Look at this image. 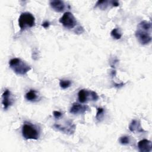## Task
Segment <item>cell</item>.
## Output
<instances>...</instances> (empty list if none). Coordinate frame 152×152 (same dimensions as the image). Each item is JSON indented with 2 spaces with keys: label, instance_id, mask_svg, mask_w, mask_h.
Here are the masks:
<instances>
[{
  "label": "cell",
  "instance_id": "obj_4",
  "mask_svg": "<svg viewBox=\"0 0 152 152\" xmlns=\"http://www.w3.org/2000/svg\"><path fill=\"white\" fill-rule=\"evenodd\" d=\"M34 24L35 18L31 13L26 12L21 14L18 18V25L21 30L32 27Z\"/></svg>",
  "mask_w": 152,
  "mask_h": 152
},
{
  "label": "cell",
  "instance_id": "obj_17",
  "mask_svg": "<svg viewBox=\"0 0 152 152\" xmlns=\"http://www.w3.org/2000/svg\"><path fill=\"white\" fill-rule=\"evenodd\" d=\"M119 142L122 145H126L129 142V137L128 136L121 137L119 139Z\"/></svg>",
  "mask_w": 152,
  "mask_h": 152
},
{
  "label": "cell",
  "instance_id": "obj_5",
  "mask_svg": "<svg viewBox=\"0 0 152 152\" xmlns=\"http://www.w3.org/2000/svg\"><path fill=\"white\" fill-rule=\"evenodd\" d=\"M59 22L66 28H72L77 24V20L74 15L70 12H66L59 19Z\"/></svg>",
  "mask_w": 152,
  "mask_h": 152
},
{
  "label": "cell",
  "instance_id": "obj_10",
  "mask_svg": "<svg viewBox=\"0 0 152 152\" xmlns=\"http://www.w3.org/2000/svg\"><path fill=\"white\" fill-rule=\"evenodd\" d=\"M129 129L131 132H144V130L141 128V125L139 122H138L136 120H132V122H131L129 126Z\"/></svg>",
  "mask_w": 152,
  "mask_h": 152
},
{
  "label": "cell",
  "instance_id": "obj_2",
  "mask_svg": "<svg viewBox=\"0 0 152 152\" xmlns=\"http://www.w3.org/2000/svg\"><path fill=\"white\" fill-rule=\"evenodd\" d=\"M11 69L18 75H24L31 69V67L20 58L11 59L9 62Z\"/></svg>",
  "mask_w": 152,
  "mask_h": 152
},
{
  "label": "cell",
  "instance_id": "obj_1",
  "mask_svg": "<svg viewBox=\"0 0 152 152\" xmlns=\"http://www.w3.org/2000/svg\"><path fill=\"white\" fill-rule=\"evenodd\" d=\"M151 23L145 20L141 21L137 26L135 36L141 45H147L151 42Z\"/></svg>",
  "mask_w": 152,
  "mask_h": 152
},
{
  "label": "cell",
  "instance_id": "obj_19",
  "mask_svg": "<svg viewBox=\"0 0 152 152\" xmlns=\"http://www.w3.org/2000/svg\"><path fill=\"white\" fill-rule=\"evenodd\" d=\"M53 114L54 117H55L56 119H58V118H59L60 117H61V116H62V113H61V112H59V111H53Z\"/></svg>",
  "mask_w": 152,
  "mask_h": 152
},
{
  "label": "cell",
  "instance_id": "obj_16",
  "mask_svg": "<svg viewBox=\"0 0 152 152\" xmlns=\"http://www.w3.org/2000/svg\"><path fill=\"white\" fill-rule=\"evenodd\" d=\"M103 113H104L103 109L102 107H98L97 113L96 115V119H97L98 121H100L101 119H102L103 117V115H104Z\"/></svg>",
  "mask_w": 152,
  "mask_h": 152
},
{
  "label": "cell",
  "instance_id": "obj_20",
  "mask_svg": "<svg viewBox=\"0 0 152 152\" xmlns=\"http://www.w3.org/2000/svg\"><path fill=\"white\" fill-rule=\"evenodd\" d=\"M49 25H50V24H49V22H48V21H45L44 23H42V26L44 27V28H48V27H49Z\"/></svg>",
  "mask_w": 152,
  "mask_h": 152
},
{
  "label": "cell",
  "instance_id": "obj_13",
  "mask_svg": "<svg viewBox=\"0 0 152 152\" xmlns=\"http://www.w3.org/2000/svg\"><path fill=\"white\" fill-rule=\"evenodd\" d=\"M26 99L28 101H34L37 99V94L35 90H30L26 94Z\"/></svg>",
  "mask_w": 152,
  "mask_h": 152
},
{
  "label": "cell",
  "instance_id": "obj_9",
  "mask_svg": "<svg viewBox=\"0 0 152 152\" xmlns=\"http://www.w3.org/2000/svg\"><path fill=\"white\" fill-rule=\"evenodd\" d=\"M49 4L52 8L58 12L63 11L65 7L64 1L60 0H52L50 1Z\"/></svg>",
  "mask_w": 152,
  "mask_h": 152
},
{
  "label": "cell",
  "instance_id": "obj_6",
  "mask_svg": "<svg viewBox=\"0 0 152 152\" xmlns=\"http://www.w3.org/2000/svg\"><path fill=\"white\" fill-rule=\"evenodd\" d=\"M89 109V107L87 105H82L78 103H73L72 106L70 108L69 112L72 114H81L84 113Z\"/></svg>",
  "mask_w": 152,
  "mask_h": 152
},
{
  "label": "cell",
  "instance_id": "obj_15",
  "mask_svg": "<svg viewBox=\"0 0 152 152\" xmlns=\"http://www.w3.org/2000/svg\"><path fill=\"white\" fill-rule=\"evenodd\" d=\"M71 85V81L66 80H61L59 81V86L63 89H66L70 87Z\"/></svg>",
  "mask_w": 152,
  "mask_h": 152
},
{
  "label": "cell",
  "instance_id": "obj_7",
  "mask_svg": "<svg viewBox=\"0 0 152 152\" xmlns=\"http://www.w3.org/2000/svg\"><path fill=\"white\" fill-rule=\"evenodd\" d=\"M12 99L11 97V92L9 90L6 89L2 94V103L5 110L7 109L9 106L12 104Z\"/></svg>",
  "mask_w": 152,
  "mask_h": 152
},
{
  "label": "cell",
  "instance_id": "obj_12",
  "mask_svg": "<svg viewBox=\"0 0 152 152\" xmlns=\"http://www.w3.org/2000/svg\"><path fill=\"white\" fill-rule=\"evenodd\" d=\"M113 1H99L97 2L96 4V7H99V8L102 9V10H105L108 6L109 5H111L113 6Z\"/></svg>",
  "mask_w": 152,
  "mask_h": 152
},
{
  "label": "cell",
  "instance_id": "obj_8",
  "mask_svg": "<svg viewBox=\"0 0 152 152\" xmlns=\"http://www.w3.org/2000/svg\"><path fill=\"white\" fill-rule=\"evenodd\" d=\"M138 147L141 152H150L152 149V144L150 141L144 139L138 142Z\"/></svg>",
  "mask_w": 152,
  "mask_h": 152
},
{
  "label": "cell",
  "instance_id": "obj_3",
  "mask_svg": "<svg viewBox=\"0 0 152 152\" xmlns=\"http://www.w3.org/2000/svg\"><path fill=\"white\" fill-rule=\"evenodd\" d=\"M22 135L26 140H37L40 137V132L34 125L25 122L22 127Z\"/></svg>",
  "mask_w": 152,
  "mask_h": 152
},
{
  "label": "cell",
  "instance_id": "obj_18",
  "mask_svg": "<svg viewBox=\"0 0 152 152\" xmlns=\"http://www.w3.org/2000/svg\"><path fill=\"white\" fill-rule=\"evenodd\" d=\"M90 97L91 100H93V101H96L99 99V96L97 94L93 91H90Z\"/></svg>",
  "mask_w": 152,
  "mask_h": 152
},
{
  "label": "cell",
  "instance_id": "obj_11",
  "mask_svg": "<svg viewBox=\"0 0 152 152\" xmlns=\"http://www.w3.org/2000/svg\"><path fill=\"white\" fill-rule=\"evenodd\" d=\"M90 95V91H88L85 89L80 90L78 93V97L80 102L85 103L88 99V96Z\"/></svg>",
  "mask_w": 152,
  "mask_h": 152
},
{
  "label": "cell",
  "instance_id": "obj_14",
  "mask_svg": "<svg viewBox=\"0 0 152 152\" xmlns=\"http://www.w3.org/2000/svg\"><path fill=\"white\" fill-rule=\"evenodd\" d=\"M110 34L112 36V37L115 39H120L122 37V33H121V31L119 28H113L111 33H110Z\"/></svg>",
  "mask_w": 152,
  "mask_h": 152
}]
</instances>
